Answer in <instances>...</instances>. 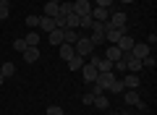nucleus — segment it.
Returning <instances> with one entry per match:
<instances>
[{"instance_id": "f257e3e1", "label": "nucleus", "mask_w": 157, "mask_h": 115, "mask_svg": "<svg viewBox=\"0 0 157 115\" xmlns=\"http://www.w3.org/2000/svg\"><path fill=\"white\" fill-rule=\"evenodd\" d=\"M73 50H76L78 58H89V55L94 52V42H92L89 37H78L76 42H73Z\"/></svg>"}, {"instance_id": "f03ea898", "label": "nucleus", "mask_w": 157, "mask_h": 115, "mask_svg": "<svg viewBox=\"0 0 157 115\" xmlns=\"http://www.w3.org/2000/svg\"><path fill=\"white\" fill-rule=\"evenodd\" d=\"M105 24H107L110 29H126L128 18H126V13H121V11H118V13H110V18H107Z\"/></svg>"}, {"instance_id": "7ed1b4c3", "label": "nucleus", "mask_w": 157, "mask_h": 115, "mask_svg": "<svg viewBox=\"0 0 157 115\" xmlns=\"http://www.w3.org/2000/svg\"><path fill=\"white\" fill-rule=\"evenodd\" d=\"M126 34V29H110L105 24V42H110V44H118V39Z\"/></svg>"}, {"instance_id": "20e7f679", "label": "nucleus", "mask_w": 157, "mask_h": 115, "mask_svg": "<svg viewBox=\"0 0 157 115\" xmlns=\"http://www.w3.org/2000/svg\"><path fill=\"white\" fill-rule=\"evenodd\" d=\"M97 73H100V71H97L92 63H84V66H81V76H84L86 84H94L97 81Z\"/></svg>"}, {"instance_id": "39448f33", "label": "nucleus", "mask_w": 157, "mask_h": 115, "mask_svg": "<svg viewBox=\"0 0 157 115\" xmlns=\"http://www.w3.org/2000/svg\"><path fill=\"white\" fill-rule=\"evenodd\" d=\"M73 13H76V16H89L92 13V3L89 0H76V3H73Z\"/></svg>"}, {"instance_id": "423d86ee", "label": "nucleus", "mask_w": 157, "mask_h": 115, "mask_svg": "<svg viewBox=\"0 0 157 115\" xmlns=\"http://www.w3.org/2000/svg\"><path fill=\"white\" fill-rule=\"evenodd\" d=\"M131 55H134V58H147V55H149V44L147 42H134V47H131Z\"/></svg>"}, {"instance_id": "0eeeda50", "label": "nucleus", "mask_w": 157, "mask_h": 115, "mask_svg": "<svg viewBox=\"0 0 157 115\" xmlns=\"http://www.w3.org/2000/svg\"><path fill=\"white\" fill-rule=\"evenodd\" d=\"M92 18L105 24L107 18H110V8H97V6H94V8H92Z\"/></svg>"}, {"instance_id": "6e6552de", "label": "nucleus", "mask_w": 157, "mask_h": 115, "mask_svg": "<svg viewBox=\"0 0 157 115\" xmlns=\"http://www.w3.org/2000/svg\"><path fill=\"white\" fill-rule=\"evenodd\" d=\"M131 47H134V37L123 34V37L118 39V50H121V52H131Z\"/></svg>"}, {"instance_id": "1a4fd4ad", "label": "nucleus", "mask_w": 157, "mask_h": 115, "mask_svg": "<svg viewBox=\"0 0 157 115\" xmlns=\"http://www.w3.org/2000/svg\"><path fill=\"white\" fill-rule=\"evenodd\" d=\"M123 99H126L128 105H134V107H136V102L141 99V94H139V89H126V92H123Z\"/></svg>"}, {"instance_id": "9d476101", "label": "nucleus", "mask_w": 157, "mask_h": 115, "mask_svg": "<svg viewBox=\"0 0 157 115\" xmlns=\"http://www.w3.org/2000/svg\"><path fill=\"white\" fill-rule=\"evenodd\" d=\"M121 81H123V86H126V89H139L141 79L136 76V73H128V76H126V79H121Z\"/></svg>"}, {"instance_id": "9b49d317", "label": "nucleus", "mask_w": 157, "mask_h": 115, "mask_svg": "<svg viewBox=\"0 0 157 115\" xmlns=\"http://www.w3.org/2000/svg\"><path fill=\"white\" fill-rule=\"evenodd\" d=\"M24 60L26 63H37L39 60V47H26L24 50Z\"/></svg>"}, {"instance_id": "f8f14e48", "label": "nucleus", "mask_w": 157, "mask_h": 115, "mask_svg": "<svg viewBox=\"0 0 157 115\" xmlns=\"http://www.w3.org/2000/svg\"><path fill=\"white\" fill-rule=\"evenodd\" d=\"M47 42L55 44V47H58V44H63V29H52V32L47 34Z\"/></svg>"}, {"instance_id": "ddd939ff", "label": "nucleus", "mask_w": 157, "mask_h": 115, "mask_svg": "<svg viewBox=\"0 0 157 115\" xmlns=\"http://www.w3.org/2000/svg\"><path fill=\"white\" fill-rule=\"evenodd\" d=\"M92 105H94V107H100V110H107V107H110V99H107V92L97 94V97H94V102H92Z\"/></svg>"}, {"instance_id": "4468645a", "label": "nucleus", "mask_w": 157, "mask_h": 115, "mask_svg": "<svg viewBox=\"0 0 157 115\" xmlns=\"http://www.w3.org/2000/svg\"><path fill=\"white\" fill-rule=\"evenodd\" d=\"M39 29H42V32H47V34H50L52 29H55V18H47V16H39Z\"/></svg>"}, {"instance_id": "2eb2a0df", "label": "nucleus", "mask_w": 157, "mask_h": 115, "mask_svg": "<svg viewBox=\"0 0 157 115\" xmlns=\"http://www.w3.org/2000/svg\"><path fill=\"white\" fill-rule=\"evenodd\" d=\"M107 92H110V94H123L126 86H123V81H121V79H113L110 86H107Z\"/></svg>"}, {"instance_id": "dca6fc26", "label": "nucleus", "mask_w": 157, "mask_h": 115, "mask_svg": "<svg viewBox=\"0 0 157 115\" xmlns=\"http://www.w3.org/2000/svg\"><path fill=\"white\" fill-rule=\"evenodd\" d=\"M24 42H26V47H37V44L42 42V37H39V34H37V32L32 29V32H29L26 37H24Z\"/></svg>"}, {"instance_id": "f3484780", "label": "nucleus", "mask_w": 157, "mask_h": 115, "mask_svg": "<svg viewBox=\"0 0 157 115\" xmlns=\"http://www.w3.org/2000/svg\"><path fill=\"white\" fill-rule=\"evenodd\" d=\"M113 79H115L113 73H97V81H94V84H100V86L107 92V86H110V81H113Z\"/></svg>"}, {"instance_id": "a211bd4d", "label": "nucleus", "mask_w": 157, "mask_h": 115, "mask_svg": "<svg viewBox=\"0 0 157 115\" xmlns=\"http://www.w3.org/2000/svg\"><path fill=\"white\" fill-rule=\"evenodd\" d=\"M105 58H107V60H121V58H123V52L118 50V44H110V47H107V52H105Z\"/></svg>"}, {"instance_id": "6ab92c4d", "label": "nucleus", "mask_w": 157, "mask_h": 115, "mask_svg": "<svg viewBox=\"0 0 157 115\" xmlns=\"http://www.w3.org/2000/svg\"><path fill=\"white\" fill-rule=\"evenodd\" d=\"M13 73H16V66H13V63H0V76L3 79L13 76Z\"/></svg>"}, {"instance_id": "aec40b11", "label": "nucleus", "mask_w": 157, "mask_h": 115, "mask_svg": "<svg viewBox=\"0 0 157 115\" xmlns=\"http://www.w3.org/2000/svg\"><path fill=\"white\" fill-rule=\"evenodd\" d=\"M76 39H78L76 29H63V42H66V44H73Z\"/></svg>"}, {"instance_id": "412c9836", "label": "nucleus", "mask_w": 157, "mask_h": 115, "mask_svg": "<svg viewBox=\"0 0 157 115\" xmlns=\"http://www.w3.org/2000/svg\"><path fill=\"white\" fill-rule=\"evenodd\" d=\"M58 47H60V58H66V60L76 55V50H73V44H66V42H63V44H58Z\"/></svg>"}, {"instance_id": "4be33fe9", "label": "nucleus", "mask_w": 157, "mask_h": 115, "mask_svg": "<svg viewBox=\"0 0 157 115\" xmlns=\"http://www.w3.org/2000/svg\"><path fill=\"white\" fill-rule=\"evenodd\" d=\"M81 66H84V58H78V55L68 58V68H71V71H81Z\"/></svg>"}, {"instance_id": "5701e85b", "label": "nucleus", "mask_w": 157, "mask_h": 115, "mask_svg": "<svg viewBox=\"0 0 157 115\" xmlns=\"http://www.w3.org/2000/svg\"><path fill=\"white\" fill-rule=\"evenodd\" d=\"M45 16H47V18H55V16H58V3H50V0H47V6H45Z\"/></svg>"}, {"instance_id": "b1692460", "label": "nucleus", "mask_w": 157, "mask_h": 115, "mask_svg": "<svg viewBox=\"0 0 157 115\" xmlns=\"http://www.w3.org/2000/svg\"><path fill=\"white\" fill-rule=\"evenodd\" d=\"M78 26V16L76 13H68L66 16V29H76Z\"/></svg>"}, {"instance_id": "393cba45", "label": "nucleus", "mask_w": 157, "mask_h": 115, "mask_svg": "<svg viewBox=\"0 0 157 115\" xmlns=\"http://www.w3.org/2000/svg\"><path fill=\"white\" fill-rule=\"evenodd\" d=\"M92 24H94L92 13H89V16H78V26H84V29H92Z\"/></svg>"}, {"instance_id": "a878e982", "label": "nucleus", "mask_w": 157, "mask_h": 115, "mask_svg": "<svg viewBox=\"0 0 157 115\" xmlns=\"http://www.w3.org/2000/svg\"><path fill=\"white\" fill-rule=\"evenodd\" d=\"M157 66V60L152 58V55H147V58H141V68H155Z\"/></svg>"}, {"instance_id": "bb28decb", "label": "nucleus", "mask_w": 157, "mask_h": 115, "mask_svg": "<svg viewBox=\"0 0 157 115\" xmlns=\"http://www.w3.org/2000/svg\"><path fill=\"white\" fill-rule=\"evenodd\" d=\"M26 26L29 29H37L39 26V16H26Z\"/></svg>"}, {"instance_id": "cd10ccee", "label": "nucleus", "mask_w": 157, "mask_h": 115, "mask_svg": "<svg viewBox=\"0 0 157 115\" xmlns=\"http://www.w3.org/2000/svg\"><path fill=\"white\" fill-rule=\"evenodd\" d=\"M47 115H63V107L60 105H50L47 107Z\"/></svg>"}, {"instance_id": "c85d7f7f", "label": "nucleus", "mask_w": 157, "mask_h": 115, "mask_svg": "<svg viewBox=\"0 0 157 115\" xmlns=\"http://www.w3.org/2000/svg\"><path fill=\"white\" fill-rule=\"evenodd\" d=\"M11 16V6H0V21H6Z\"/></svg>"}, {"instance_id": "c756f323", "label": "nucleus", "mask_w": 157, "mask_h": 115, "mask_svg": "<svg viewBox=\"0 0 157 115\" xmlns=\"http://www.w3.org/2000/svg\"><path fill=\"white\" fill-rule=\"evenodd\" d=\"M13 50H16V52H24V50H26V42H24V39H16V42H13Z\"/></svg>"}, {"instance_id": "7c9ffc66", "label": "nucleus", "mask_w": 157, "mask_h": 115, "mask_svg": "<svg viewBox=\"0 0 157 115\" xmlns=\"http://www.w3.org/2000/svg\"><path fill=\"white\" fill-rule=\"evenodd\" d=\"M81 102H84V105H92V102H94V94H92V92H86L84 97H81Z\"/></svg>"}, {"instance_id": "2f4dec72", "label": "nucleus", "mask_w": 157, "mask_h": 115, "mask_svg": "<svg viewBox=\"0 0 157 115\" xmlns=\"http://www.w3.org/2000/svg\"><path fill=\"white\" fill-rule=\"evenodd\" d=\"M94 3H97V8H110L113 0H94Z\"/></svg>"}, {"instance_id": "473e14b6", "label": "nucleus", "mask_w": 157, "mask_h": 115, "mask_svg": "<svg viewBox=\"0 0 157 115\" xmlns=\"http://www.w3.org/2000/svg\"><path fill=\"white\" fill-rule=\"evenodd\" d=\"M0 6H8V0H0Z\"/></svg>"}, {"instance_id": "72a5a7b5", "label": "nucleus", "mask_w": 157, "mask_h": 115, "mask_svg": "<svg viewBox=\"0 0 157 115\" xmlns=\"http://www.w3.org/2000/svg\"><path fill=\"white\" fill-rule=\"evenodd\" d=\"M3 81H6V79H3V76H0V86H3Z\"/></svg>"}, {"instance_id": "f704fd0d", "label": "nucleus", "mask_w": 157, "mask_h": 115, "mask_svg": "<svg viewBox=\"0 0 157 115\" xmlns=\"http://www.w3.org/2000/svg\"><path fill=\"white\" fill-rule=\"evenodd\" d=\"M121 3H134V0H121Z\"/></svg>"}, {"instance_id": "c9c22d12", "label": "nucleus", "mask_w": 157, "mask_h": 115, "mask_svg": "<svg viewBox=\"0 0 157 115\" xmlns=\"http://www.w3.org/2000/svg\"><path fill=\"white\" fill-rule=\"evenodd\" d=\"M50 3H63V0H50Z\"/></svg>"}, {"instance_id": "e433bc0d", "label": "nucleus", "mask_w": 157, "mask_h": 115, "mask_svg": "<svg viewBox=\"0 0 157 115\" xmlns=\"http://www.w3.org/2000/svg\"><path fill=\"white\" fill-rule=\"evenodd\" d=\"M121 115H131V113H121Z\"/></svg>"}, {"instance_id": "4c0bfd02", "label": "nucleus", "mask_w": 157, "mask_h": 115, "mask_svg": "<svg viewBox=\"0 0 157 115\" xmlns=\"http://www.w3.org/2000/svg\"><path fill=\"white\" fill-rule=\"evenodd\" d=\"M89 3H92V0H89Z\"/></svg>"}]
</instances>
